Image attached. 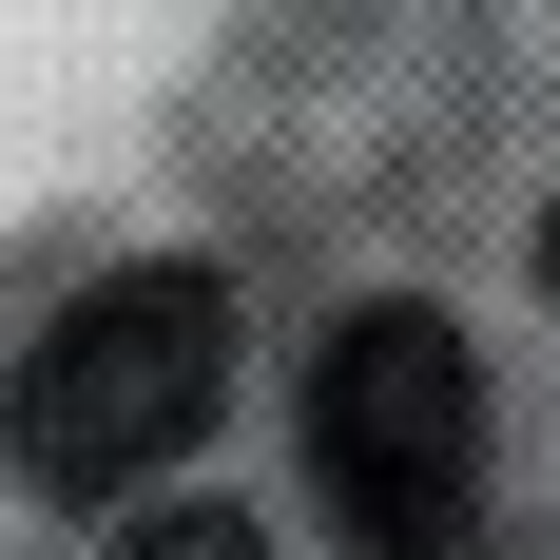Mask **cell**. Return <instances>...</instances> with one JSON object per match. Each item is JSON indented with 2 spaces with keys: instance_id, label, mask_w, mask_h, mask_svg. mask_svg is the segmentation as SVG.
<instances>
[{
  "instance_id": "obj_4",
  "label": "cell",
  "mask_w": 560,
  "mask_h": 560,
  "mask_svg": "<svg viewBox=\"0 0 560 560\" xmlns=\"http://www.w3.org/2000/svg\"><path fill=\"white\" fill-rule=\"evenodd\" d=\"M541 290H560V213H541Z\"/></svg>"
},
{
  "instance_id": "obj_2",
  "label": "cell",
  "mask_w": 560,
  "mask_h": 560,
  "mask_svg": "<svg viewBox=\"0 0 560 560\" xmlns=\"http://www.w3.org/2000/svg\"><path fill=\"white\" fill-rule=\"evenodd\" d=\"M310 483H329L348 560H464V522H483V348L425 290H368L310 348Z\"/></svg>"
},
{
  "instance_id": "obj_1",
  "label": "cell",
  "mask_w": 560,
  "mask_h": 560,
  "mask_svg": "<svg viewBox=\"0 0 560 560\" xmlns=\"http://www.w3.org/2000/svg\"><path fill=\"white\" fill-rule=\"evenodd\" d=\"M213 406H232V290L213 271H97L39 348H20L0 445H20V483H58V503H136V483H174V464L213 445Z\"/></svg>"
},
{
  "instance_id": "obj_3",
  "label": "cell",
  "mask_w": 560,
  "mask_h": 560,
  "mask_svg": "<svg viewBox=\"0 0 560 560\" xmlns=\"http://www.w3.org/2000/svg\"><path fill=\"white\" fill-rule=\"evenodd\" d=\"M116 560H271V541H252V522H232V503H155V522H136V541H116Z\"/></svg>"
}]
</instances>
